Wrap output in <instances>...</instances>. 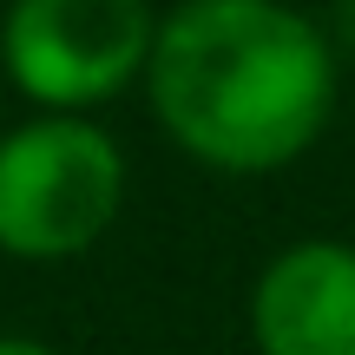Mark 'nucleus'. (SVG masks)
I'll list each match as a JSON object with an SVG mask.
<instances>
[{
  "instance_id": "nucleus-1",
  "label": "nucleus",
  "mask_w": 355,
  "mask_h": 355,
  "mask_svg": "<svg viewBox=\"0 0 355 355\" xmlns=\"http://www.w3.org/2000/svg\"><path fill=\"white\" fill-rule=\"evenodd\" d=\"M145 92L158 125L211 171H283L336 105L322 26L277 0H191L152 26Z\"/></svg>"
},
{
  "instance_id": "nucleus-2",
  "label": "nucleus",
  "mask_w": 355,
  "mask_h": 355,
  "mask_svg": "<svg viewBox=\"0 0 355 355\" xmlns=\"http://www.w3.org/2000/svg\"><path fill=\"white\" fill-rule=\"evenodd\" d=\"M125 204V152L92 119H26L0 139V250L66 263L112 230Z\"/></svg>"
},
{
  "instance_id": "nucleus-3",
  "label": "nucleus",
  "mask_w": 355,
  "mask_h": 355,
  "mask_svg": "<svg viewBox=\"0 0 355 355\" xmlns=\"http://www.w3.org/2000/svg\"><path fill=\"white\" fill-rule=\"evenodd\" d=\"M152 26V7L139 0H20L0 20V66L13 92L46 105V119H86V105L145 73Z\"/></svg>"
},
{
  "instance_id": "nucleus-4",
  "label": "nucleus",
  "mask_w": 355,
  "mask_h": 355,
  "mask_svg": "<svg viewBox=\"0 0 355 355\" xmlns=\"http://www.w3.org/2000/svg\"><path fill=\"white\" fill-rule=\"evenodd\" d=\"M257 355H355V243L303 237L250 290Z\"/></svg>"
},
{
  "instance_id": "nucleus-5",
  "label": "nucleus",
  "mask_w": 355,
  "mask_h": 355,
  "mask_svg": "<svg viewBox=\"0 0 355 355\" xmlns=\"http://www.w3.org/2000/svg\"><path fill=\"white\" fill-rule=\"evenodd\" d=\"M0 355H60V349L33 343V336H0Z\"/></svg>"
},
{
  "instance_id": "nucleus-6",
  "label": "nucleus",
  "mask_w": 355,
  "mask_h": 355,
  "mask_svg": "<svg viewBox=\"0 0 355 355\" xmlns=\"http://www.w3.org/2000/svg\"><path fill=\"white\" fill-rule=\"evenodd\" d=\"M336 20H343V33L355 40V7H343V13H336Z\"/></svg>"
},
{
  "instance_id": "nucleus-7",
  "label": "nucleus",
  "mask_w": 355,
  "mask_h": 355,
  "mask_svg": "<svg viewBox=\"0 0 355 355\" xmlns=\"http://www.w3.org/2000/svg\"><path fill=\"white\" fill-rule=\"evenodd\" d=\"M0 139H7V119H0Z\"/></svg>"
}]
</instances>
